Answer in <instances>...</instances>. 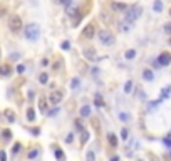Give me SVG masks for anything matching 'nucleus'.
<instances>
[{
    "label": "nucleus",
    "mask_w": 171,
    "mask_h": 161,
    "mask_svg": "<svg viewBox=\"0 0 171 161\" xmlns=\"http://www.w3.org/2000/svg\"><path fill=\"white\" fill-rule=\"evenodd\" d=\"M97 37H99V40H101V44H104V45H114V42H116V37L112 35L111 30H107V29L99 30Z\"/></svg>",
    "instance_id": "obj_1"
},
{
    "label": "nucleus",
    "mask_w": 171,
    "mask_h": 161,
    "mask_svg": "<svg viewBox=\"0 0 171 161\" xmlns=\"http://www.w3.org/2000/svg\"><path fill=\"white\" fill-rule=\"evenodd\" d=\"M24 32H25V37L29 40H37L39 35H40V27L37 24H29V25H25Z\"/></svg>",
    "instance_id": "obj_2"
},
{
    "label": "nucleus",
    "mask_w": 171,
    "mask_h": 161,
    "mask_svg": "<svg viewBox=\"0 0 171 161\" xmlns=\"http://www.w3.org/2000/svg\"><path fill=\"white\" fill-rule=\"evenodd\" d=\"M141 13H143V9L139 5H134V7H131V10L126 13V20H128L129 24H133L134 20H138V19L141 17Z\"/></svg>",
    "instance_id": "obj_3"
},
{
    "label": "nucleus",
    "mask_w": 171,
    "mask_h": 161,
    "mask_svg": "<svg viewBox=\"0 0 171 161\" xmlns=\"http://www.w3.org/2000/svg\"><path fill=\"white\" fill-rule=\"evenodd\" d=\"M22 27H24V24H22V19L19 17V15H12V17L9 19V29L12 30V32H20Z\"/></svg>",
    "instance_id": "obj_4"
},
{
    "label": "nucleus",
    "mask_w": 171,
    "mask_h": 161,
    "mask_svg": "<svg viewBox=\"0 0 171 161\" xmlns=\"http://www.w3.org/2000/svg\"><path fill=\"white\" fill-rule=\"evenodd\" d=\"M94 35H96V24L94 22H89V24L82 29V37L84 39H92Z\"/></svg>",
    "instance_id": "obj_5"
},
{
    "label": "nucleus",
    "mask_w": 171,
    "mask_h": 161,
    "mask_svg": "<svg viewBox=\"0 0 171 161\" xmlns=\"http://www.w3.org/2000/svg\"><path fill=\"white\" fill-rule=\"evenodd\" d=\"M62 99H64V92H62V91H52V92L49 94V102H51V104H59Z\"/></svg>",
    "instance_id": "obj_6"
},
{
    "label": "nucleus",
    "mask_w": 171,
    "mask_h": 161,
    "mask_svg": "<svg viewBox=\"0 0 171 161\" xmlns=\"http://www.w3.org/2000/svg\"><path fill=\"white\" fill-rule=\"evenodd\" d=\"M158 64L159 66H163V67H166V66H170L171 64V54L170 52H161V54L158 55Z\"/></svg>",
    "instance_id": "obj_7"
},
{
    "label": "nucleus",
    "mask_w": 171,
    "mask_h": 161,
    "mask_svg": "<svg viewBox=\"0 0 171 161\" xmlns=\"http://www.w3.org/2000/svg\"><path fill=\"white\" fill-rule=\"evenodd\" d=\"M111 7H112V10H116V12H123V10L128 9V4H124V2H112Z\"/></svg>",
    "instance_id": "obj_8"
},
{
    "label": "nucleus",
    "mask_w": 171,
    "mask_h": 161,
    "mask_svg": "<svg viewBox=\"0 0 171 161\" xmlns=\"http://www.w3.org/2000/svg\"><path fill=\"white\" fill-rule=\"evenodd\" d=\"M12 74V67H10L9 64H4V66H0V77H7Z\"/></svg>",
    "instance_id": "obj_9"
},
{
    "label": "nucleus",
    "mask_w": 171,
    "mask_h": 161,
    "mask_svg": "<svg viewBox=\"0 0 171 161\" xmlns=\"http://www.w3.org/2000/svg\"><path fill=\"white\" fill-rule=\"evenodd\" d=\"M84 57L87 60H94L96 59V51L94 49H91V47H86L84 49Z\"/></svg>",
    "instance_id": "obj_10"
},
{
    "label": "nucleus",
    "mask_w": 171,
    "mask_h": 161,
    "mask_svg": "<svg viewBox=\"0 0 171 161\" xmlns=\"http://www.w3.org/2000/svg\"><path fill=\"white\" fill-rule=\"evenodd\" d=\"M107 141H109V144H111L112 148H117V144H119V139H117V136H116L114 133H109V134H107Z\"/></svg>",
    "instance_id": "obj_11"
},
{
    "label": "nucleus",
    "mask_w": 171,
    "mask_h": 161,
    "mask_svg": "<svg viewBox=\"0 0 171 161\" xmlns=\"http://www.w3.org/2000/svg\"><path fill=\"white\" fill-rule=\"evenodd\" d=\"M4 118L9 121V123H15V113L12 109H5L4 111Z\"/></svg>",
    "instance_id": "obj_12"
},
{
    "label": "nucleus",
    "mask_w": 171,
    "mask_h": 161,
    "mask_svg": "<svg viewBox=\"0 0 171 161\" xmlns=\"http://www.w3.org/2000/svg\"><path fill=\"white\" fill-rule=\"evenodd\" d=\"M54 154H56L57 161H65V154H64V151H62L59 146H54Z\"/></svg>",
    "instance_id": "obj_13"
},
{
    "label": "nucleus",
    "mask_w": 171,
    "mask_h": 161,
    "mask_svg": "<svg viewBox=\"0 0 171 161\" xmlns=\"http://www.w3.org/2000/svg\"><path fill=\"white\" fill-rule=\"evenodd\" d=\"M143 79H144V80H148V82H151V80L154 79L153 71H151V69H144V71H143Z\"/></svg>",
    "instance_id": "obj_14"
},
{
    "label": "nucleus",
    "mask_w": 171,
    "mask_h": 161,
    "mask_svg": "<svg viewBox=\"0 0 171 161\" xmlns=\"http://www.w3.org/2000/svg\"><path fill=\"white\" fill-rule=\"evenodd\" d=\"M10 139H12V131H10V129H4V131H2V141H4V143H9Z\"/></svg>",
    "instance_id": "obj_15"
},
{
    "label": "nucleus",
    "mask_w": 171,
    "mask_h": 161,
    "mask_svg": "<svg viewBox=\"0 0 171 161\" xmlns=\"http://www.w3.org/2000/svg\"><path fill=\"white\" fill-rule=\"evenodd\" d=\"M39 109L42 113H47V99L45 98H39Z\"/></svg>",
    "instance_id": "obj_16"
},
{
    "label": "nucleus",
    "mask_w": 171,
    "mask_h": 161,
    "mask_svg": "<svg viewBox=\"0 0 171 161\" xmlns=\"http://www.w3.org/2000/svg\"><path fill=\"white\" fill-rule=\"evenodd\" d=\"M117 118H119V121H123V123H129V121H131V116H129L128 113H124V111H121L119 114H117Z\"/></svg>",
    "instance_id": "obj_17"
},
{
    "label": "nucleus",
    "mask_w": 171,
    "mask_h": 161,
    "mask_svg": "<svg viewBox=\"0 0 171 161\" xmlns=\"http://www.w3.org/2000/svg\"><path fill=\"white\" fill-rule=\"evenodd\" d=\"M170 92H171V86H166V87H163V91H161V101L163 99H168L170 98Z\"/></svg>",
    "instance_id": "obj_18"
},
{
    "label": "nucleus",
    "mask_w": 171,
    "mask_h": 161,
    "mask_svg": "<svg viewBox=\"0 0 171 161\" xmlns=\"http://www.w3.org/2000/svg\"><path fill=\"white\" fill-rule=\"evenodd\" d=\"M39 82H40V84H47L49 82V74L47 72H40V74H39Z\"/></svg>",
    "instance_id": "obj_19"
},
{
    "label": "nucleus",
    "mask_w": 171,
    "mask_h": 161,
    "mask_svg": "<svg viewBox=\"0 0 171 161\" xmlns=\"http://www.w3.org/2000/svg\"><path fill=\"white\" fill-rule=\"evenodd\" d=\"M81 116L82 118H89L91 116V107L89 106H82L81 107Z\"/></svg>",
    "instance_id": "obj_20"
},
{
    "label": "nucleus",
    "mask_w": 171,
    "mask_h": 161,
    "mask_svg": "<svg viewBox=\"0 0 171 161\" xmlns=\"http://www.w3.org/2000/svg\"><path fill=\"white\" fill-rule=\"evenodd\" d=\"M39 153H40V151H39V148L30 149V151H29V154H27V158H29V160H35V158L39 156Z\"/></svg>",
    "instance_id": "obj_21"
},
{
    "label": "nucleus",
    "mask_w": 171,
    "mask_h": 161,
    "mask_svg": "<svg viewBox=\"0 0 171 161\" xmlns=\"http://www.w3.org/2000/svg\"><path fill=\"white\" fill-rule=\"evenodd\" d=\"M27 119H29L30 123H32V121H35V111H34V107H29V109H27Z\"/></svg>",
    "instance_id": "obj_22"
},
{
    "label": "nucleus",
    "mask_w": 171,
    "mask_h": 161,
    "mask_svg": "<svg viewBox=\"0 0 171 161\" xmlns=\"http://www.w3.org/2000/svg\"><path fill=\"white\" fill-rule=\"evenodd\" d=\"M131 91H133V80H126V84H124V92L131 94Z\"/></svg>",
    "instance_id": "obj_23"
},
{
    "label": "nucleus",
    "mask_w": 171,
    "mask_h": 161,
    "mask_svg": "<svg viewBox=\"0 0 171 161\" xmlns=\"http://www.w3.org/2000/svg\"><path fill=\"white\" fill-rule=\"evenodd\" d=\"M96 106L97 107H106V104H104V101H103V98H101V94H96Z\"/></svg>",
    "instance_id": "obj_24"
},
{
    "label": "nucleus",
    "mask_w": 171,
    "mask_h": 161,
    "mask_svg": "<svg viewBox=\"0 0 171 161\" xmlns=\"http://www.w3.org/2000/svg\"><path fill=\"white\" fill-rule=\"evenodd\" d=\"M153 9H154V12H161V10H163V2H161V0H156V2H154Z\"/></svg>",
    "instance_id": "obj_25"
},
{
    "label": "nucleus",
    "mask_w": 171,
    "mask_h": 161,
    "mask_svg": "<svg viewBox=\"0 0 171 161\" xmlns=\"http://www.w3.org/2000/svg\"><path fill=\"white\" fill-rule=\"evenodd\" d=\"M124 57H126V59H134V57H136V51H134V49H129V51H126Z\"/></svg>",
    "instance_id": "obj_26"
},
{
    "label": "nucleus",
    "mask_w": 171,
    "mask_h": 161,
    "mask_svg": "<svg viewBox=\"0 0 171 161\" xmlns=\"http://www.w3.org/2000/svg\"><path fill=\"white\" fill-rule=\"evenodd\" d=\"M87 139H89V133L82 131L81 133V144H86V143H87Z\"/></svg>",
    "instance_id": "obj_27"
},
{
    "label": "nucleus",
    "mask_w": 171,
    "mask_h": 161,
    "mask_svg": "<svg viewBox=\"0 0 171 161\" xmlns=\"http://www.w3.org/2000/svg\"><path fill=\"white\" fill-rule=\"evenodd\" d=\"M74 124H76V127H77V129H79V131H86V129H84V124H82V121H81V119H76V123H74Z\"/></svg>",
    "instance_id": "obj_28"
},
{
    "label": "nucleus",
    "mask_w": 171,
    "mask_h": 161,
    "mask_svg": "<svg viewBox=\"0 0 171 161\" xmlns=\"http://www.w3.org/2000/svg\"><path fill=\"white\" fill-rule=\"evenodd\" d=\"M86 161H96V154L92 151H87V154H86Z\"/></svg>",
    "instance_id": "obj_29"
},
{
    "label": "nucleus",
    "mask_w": 171,
    "mask_h": 161,
    "mask_svg": "<svg viewBox=\"0 0 171 161\" xmlns=\"http://www.w3.org/2000/svg\"><path fill=\"white\" fill-rule=\"evenodd\" d=\"M81 84V80L77 79V77H74L72 79V82H71V87H72V89H77V86Z\"/></svg>",
    "instance_id": "obj_30"
},
{
    "label": "nucleus",
    "mask_w": 171,
    "mask_h": 161,
    "mask_svg": "<svg viewBox=\"0 0 171 161\" xmlns=\"http://www.w3.org/2000/svg\"><path fill=\"white\" fill-rule=\"evenodd\" d=\"M20 148H22V144L20 143H15V144H13V148H12V153H13V154H17V153L20 151Z\"/></svg>",
    "instance_id": "obj_31"
},
{
    "label": "nucleus",
    "mask_w": 171,
    "mask_h": 161,
    "mask_svg": "<svg viewBox=\"0 0 171 161\" xmlns=\"http://www.w3.org/2000/svg\"><path fill=\"white\" fill-rule=\"evenodd\" d=\"M77 13H79V10H76V9H69V10H67V15H69V17H76Z\"/></svg>",
    "instance_id": "obj_32"
},
{
    "label": "nucleus",
    "mask_w": 171,
    "mask_h": 161,
    "mask_svg": "<svg viewBox=\"0 0 171 161\" xmlns=\"http://www.w3.org/2000/svg\"><path fill=\"white\" fill-rule=\"evenodd\" d=\"M121 138H123V139H128V138H129V133H128V129H126V127H124V129H121Z\"/></svg>",
    "instance_id": "obj_33"
},
{
    "label": "nucleus",
    "mask_w": 171,
    "mask_h": 161,
    "mask_svg": "<svg viewBox=\"0 0 171 161\" xmlns=\"http://www.w3.org/2000/svg\"><path fill=\"white\" fill-rule=\"evenodd\" d=\"M60 49H64V51H67V49H71V42L69 40H65V42L60 44Z\"/></svg>",
    "instance_id": "obj_34"
},
{
    "label": "nucleus",
    "mask_w": 171,
    "mask_h": 161,
    "mask_svg": "<svg viewBox=\"0 0 171 161\" xmlns=\"http://www.w3.org/2000/svg\"><path fill=\"white\" fill-rule=\"evenodd\" d=\"M129 25H131L129 22H126V24H121V30H123V32H128V30H129Z\"/></svg>",
    "instance_id": "obj_35"
},
{
    "label": "nucleus",
    "mask_w": 171,
    "mask_h": 161,
    "mask_svg": "<svg viewBox=\"0 0 171 161\" xmlns=\"http://www.w3.org/2000/svg\"><path fill=\"white\" fill-rule=\"evenodd\" d=\"M92 124H94V127H96V133H101V127H99V123H97V119H92Z\"/></svg>",
    "instance_id": "obj_36"
},
{
    "label": "nucleus",
    "mask_w": 171,
    "mask_h": 161,
    "mask_svg": "<svg viewBox=\"0 0 171 161\" xmlns=\"http://www.w3.org/2000/svg\"><path fill=\"white\" fill-rule=\"evenodd\" d=\"M5 13H7V7H5V5H0V17H4Z\"/></svg>",
    "instance_id": "obj_37"
},
{
    "label": "nucleus",
    "mask_w": 171,
    "mask_h": 161,
    "mask_svg": "<svg viewBox=\"0 0 171 161\" xmlns=\"http://www.w3.org/2000/svg\"><path fill=\"white\" fill-rule=\"evenodd\" d=\"M0 161H7V154L4 149H0Z\"/></svg>",
    "instance_id": "obj_38"
},
{
    "label": "nucleus",
    "mask_w": 171,
    "mask_h": 161,
    "mask_svg": "<svg viewBox=\"0 0 171 161\" xmlns=\"http://www.w3.org/2000/svg\"><path fill=\"white\" fill-rule=\"evenodd\" d=\"M24 71H25V66H24V64H19V66H17V72H19V74H22Z\"/></svg>",
    "instance_id": "obj_39"
},
{
    "label": "nucleus",
    "mask_w": 171,
    "mask_h": 161,
    "mask_svg": "<svg viewBox=\"0 0 171 161\" xmlns=\"http://www.w3.org/2000/svg\"><path fill=\"white\" fill-rule=\"evenodd\" d=\"M30 131H32V134H34V136L40 134V129H39V127H34V129H30Z\"/></svg>",
    "instance_id": "obj_40"
},
{
    "label": "nucleus",
    "mask_w": 171,
    "mask_h": 161,
    "mask_svg": "<svg viewBox=\"0 0 171 161\" xmlns=\"http://www.w3.org/2000/svg\"><path fill=\"white\" fill-rule=\"evenodd\" d=\"M60 66H62V60L59 59V60H57L56 64H54V69H56V71H57V69H60Z\"/></svg>",
    "instance_id": "obj_41"
},
{
    "label": "nucleus",
    "mask_w": 171,
    "mask_h": 161,
    "mask_svg": "<svg viewBox=\"0 0 171 161\" xmlns=\"http://www.w3.org/2000/svg\"><path fill=\"white\" fill-rule=\"evenodd\" d=\"M72 139H74V136H72V133H71V134L65 138V143H72Z\"/></svg>",
    "instance_id": "obj_42"
},
{
    "label": "nucleus",
    "mask_w": 171,
    "mask_h": 161,
    "mask_svg": "<svg viewBox=\"0 0 171 161\" xmlns=\"http://www.w3.org/2000/svg\"><path fill=\"white\" fill-rule=\"evenodd\" d=\"M163 141H164V144H166V146H170V148H171V138H164Z\"/></svg>",
    "instance_id": "obj_43"
},
{
    "label": "nucleus",
    "mask_w": 171,
    "mask_h": 161,
    "mask_svg": "<svg viewBox=\"0 0 171 161\" xmlns=\"http://www.w3.org/2000/svg\"><path fill=\"white\" fill-rule=\"evenodd\" d=\"M164 30H166V32H171V24H166V25H164Z\"/></svg>",
    "instance_id": "obj_44"
},
{
    "label": "nucleus",
    "mask_w": 171,
    "mask_h": 161,
    "mask_svg": "<svg viewBox=\"0 0 171 161\" xmlns=\"http://www.w3.org/2000/svg\"><path fill=\"white\" fill-rule=\"evenodd\" d=\"M29 99H30V101L34 99V91H30V92H29Z\"/></svg>",
    "instance_id": "obj_45"
},
{
    "label": "nucleus",
    "mask_w": 171,
    "mask_h": 161,
    "mask_svg": "<svg viewBox=\"0 0 171 161\" xmlns=\"http://www.w3.org/2000/svg\"><path fill=\"white\" fill-rule=\"evenodd\" d=\"M111 161H119V158H117V156H114V158H111Z\"/></svg>",
    "instance_id": "obj_46"
},
{
    "label": "nucleus",
    "mask_w": 171,
    "mask_h": 161,
    "mask_svg": "<svg viewBox=\"0 0 171 161\" xmlns=\"http://www.w3.org/2000/svg\"><path fill=\"white\" fill-rule=\"evenodd\" d=\"M168 138H171V131H170V133H168Z\"/></svg>",
    "instance_id": "obj_47"
},
{
    "label": "nucleus",
    "mask_w": 171,
    "mask_h": 161,
    "mask_svg": "<svg viewBox=\"0 0 171 161\" xmlns=\"http://www.w3.org/2000/svg\"><path fill=\"white\" fill-rule=\"evenodd\" d=\"M170 15H171V9H170Z\"/></svg>",
    "instance_id": "obj_48"
}]
</instances>
